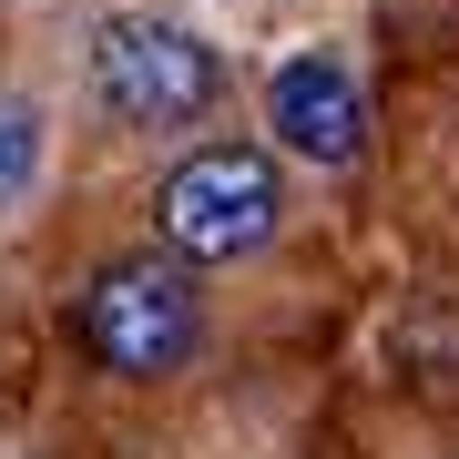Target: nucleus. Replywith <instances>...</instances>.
I'll use <instances>...</instances> for the list:
<instances>
[{"instance_id": "nucleus-2", "label": "nucleus", "mask_w": 459, "mask_h": 459, "mask_svg": "<svg viewBox=\"0 0 459 459\" xmlns=\"http://www.w3.org/2000/svg\"><path fill=\"white\" fill-rule=\"evenodd\" d=\"M82 347L113 377H174L184 358L204 347V296H195V265L174 246L164 255H113L102 276L82 286Z\"/></svg>"}, {"instance_id": "nucleus-4", "label": "nucleus", "mask_w": 459, "mask_h": 459, "mask_svg": "<svg viewBox=\"0 0 459 459\" xmlns=\"http://www.w3.org/2000/svg\"><path fill=\"white\" fill-rule=\"evenodd\" d=\"M265 123H276V143L296 153V164H316V174H347L368 153V92H358V72H347L337 51H296V62H276Z\"/></svg>"}, {"instance_id": "nucleus-5", "label": "nucleus", "mask_w": 459, "mask_h": 459, "mask_svg": "<svg viewBox=\"0 0 459 459\" xmlns=\"http://www.w3.org/2000/svg\"><path fill=\"white\" fill-rule=\"evenodd\" d=\"M41 164H51V123L31 92H0V214H21L41 195Z\"/></svg>"}, {"instance_id": "nucleus-1", "label": "nucleus", "mask_w": 459, "mask_h": 459, "mask_svg": "<svg viewBox=\"0 0 459 459\" xmlns=\"http://www.w3.org/2000/svg\"><path fill=\"white\" fill-rule=\"evenodd\" d=\"M286 225V174L265 143H195L153 184V235L184 265H246Z\"/></svg>"}, {"instance_id": "nucleus-3", "label": "nucleus", "mask_w": 459, "mask_h": 459, "mask_svg": "<svg viewBox=\"0 0 459 459\" xmlns=\"http://www.w3.org/2000/svg\"><path fill=\"white\" fill-rule=\"evenodd\" d=\"M82 82L113 123H204L214 92H225V62H214V41H195L184 21H153V11H113L82 51Z\"/></svg>"}]
</instances>
